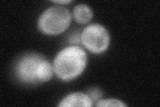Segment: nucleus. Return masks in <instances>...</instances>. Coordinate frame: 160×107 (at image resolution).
<instances>
[{
	"label": "nucleus",
	"instance_id": "6",
	"mask_svg": "<svg viewBox=\"0 0 160 107\" xmlns=\"http://www.w3.org/2000/svg\"><path fill=\"white\" fill-rule=\"evenodd\" d=\"M73 18L77 23L86 24L92 20L93 13L88 5L78 4L73 8Z\"/></svg>",
	"mask_w": 160,
	"mask_h": 107
},
{
	"label": "nucleus",
	"instance_id": "2",
	"mask_svg": "<svg viewBox=\"0 0 160 107\" xmlns=\"http://www.w3.org/2000/svg\"><path fill=\"white\" fill-rule=\"evenodd\" d=\"M72 16L69 10L63 6L48 8L38 19V28L47 35H58L64 32L71 24Z\"/></svg>",
	"mask_w": 160,
	"mask_h": 107
},
{
	"label": "nucleus",
	"instance_id": "4",
	"mask_svg": "<svg viewBox=\"0 0 160 107\" xmlns=\"http://www.w3.org/2000/svg\"><path fill=\"white\" fill-rule=\"evenodd\" d=\"M43 60L38 54H27L19 59L16 66L18 78L26 84L40 83L38 77L39 64Z\"/></svg>",
	"mask_w": 160,
	"mask_h": 107
},
{
	"label": "nucleus",
	"instance_id": "8",
	"mask_svg": "<svg viewBox=\"0 0 160 107\" xmlns=\"http://www.w3.org/2000/svg\"><path fill=\"white\" fill-rule=\"evenodd\" d=\"M96 106H125L126 107L127 105L123 102L114 99H109L105 100H100L98 102L96 105Z\"/></svg>",
	"mask_w": 160,
	"mask_h": 107
},
{
	"label": "nucleus",
	"instance_id": "7",
	"mask_svg": "<svg viewBox=\"0 0 160 107\" xmlns=\"http://www.w3.org/2000/svg\"><path fill=\"white\" fill-rule=\"evenodd\" d=\"M53 71V67L52 64L48 62V60L43 58L39 64L38 71V77L39 83H46L51 80Z\"/></svg>",
	"mask_w": 160,
	"mask_h": 107
},
{
	"label": "nucleus",
	"instance_id": "1",
	"mask_svg": "<svg viewBox=\"0 0 160 107\" xmlns=\"http://www.w3.org/2000/svg\"><path fill=\"white\" fill-rule=\"evenodd\" d=\"M87 60V54L83 49L78 45H69L60 51L55 58L54 72L62 80H71L83 72Z\"/></svg>",
	"mask_w": 160,
	"mask_h": 107
},
{
	"label": "nucleus",
	"instance_id": "3",
	"mask_svg": "<svg viewBox=\"0 0 160 107\" xmlns=\"http://www.w3.org/2000/svg\"><path fill=\"white\" fill-rule=\"evenodd\" d=\"M84 47L93 54H100L109 47L110 38L107 29L99 24H92L85 28L81 34Z\"/></svg>",
	"mask_w": 160,
	"mask_h": 107
},
{
	"label": "nucleus",
	"instance_id": "9",
	"mask_svg": "<svg viewBox=\"0 0 160 107\" xmlns=\"http://www.w3.org/2000/svg\"><path fill=\"white\" fill-rule=\"evenodd\" d=\"M88 96L94 102L96 100H99V99L102 98V91L99 89L97 88H93L88 91Z\"/></svg>",
	"mask_w": 160,
	"mask_h": 107
},
{
	"label": "nucleus",
	"instance_id": "5",
	"mask_svg": "<svg viewBox=\"0 0 160 107\" xmlns=\"http://www.w3.org/2000/svg\"><path fill=\"white\" fill-rule=\"evenodd\" d=\"M93 100L89 97L88 94L82 93H74L63 98L58 104V106L91 107L93 106Z\"/></svg>",
	"mask_w": 160,
	"mask_h": 107
},
{
	"label": "nucleus",
	"instance_id": "10",
	"mask_svg": "<svg viewBox=\"0 0 160 107\" xmlns=\"http://www.w3.org/2000/svg\"><path fill=\"white\" fill-rule=\"evenodd\" d=\"M52 2L55 3H58V4H69L70 3H72V1L71 0H57V1H52Z\"/></svg>",
	"mask_w": 160,
	"mask_h": 107
}]
</instances>
